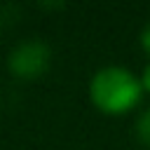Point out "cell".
<instances>
[{"mask_svg": "<svg viewBox=\"0 0 150 150\" xmlns=\"http://www.w3.org/2000/svg\"><path fill=\"white\" fill-rule=\"evenodd\" d=\"M141 96V80L122 66H105L89 82V98L105 115H124L134 110Z\"/></svg>", "mask_w": 150, "mask_h": 150, "instance_id": "cell-1", "label": "cell"}, {"mask_svg": "<svg viewBox=\"0 0 150 150\" xmlns=\"http://www.w3.org/2000/svg\"><path fill=\"white\" fill-rule=\"evenodd\" d=\"M49 66H52V49L47 42L38 38L19 42L7 56V68L16 80H38L49 70Z\"/></svg>", "mask_w": 150, "mask_h": 150, "instance_id": "cell-2", "label": "cell"}, {"mask_svg": "<svg viewBox=\"0 0 150 150\" xmlns=\"http://www.w3.org/2000/svg\"><path fill=\"white\" fill-rule=\"evenodd\" d=\"M134 134H136L138 143L150 150V108H145V110L136 117V122H134Z\"/></svg>", "mask_w": 150, "mask_h": 150, "instance_id": "cell-3", "label": "cell"}, {"mask_svg": "<svg viewBox=\"0 0 150 150\" xmlns=\"http://www.w3.org/2000/svg\"><path fill=\"white\" fill-rule=\"evenodd\" d=\"M141 47H143V52L150 56V21L143 26V30H141Z\"/></svg>", "mask_w": 150, "mask_h": 150, "instance_id": "cell-4", "label": "cell"}, {"mask_svg": "<svg viewBox=\"0 0 150 150\" xmlns=\"http://www.w3.org/2000/svg\"><path fill=\"white\" fill-rule=\"evenodd\" d=\"M138 80H141V87H143V91H148V94H150V63L143 68V73H141V77H138Z\"/></svg>", "mask_w": 150, "mask_h": 150, "instance_id": "cell-5", "label": "cell"}]
</instances>
